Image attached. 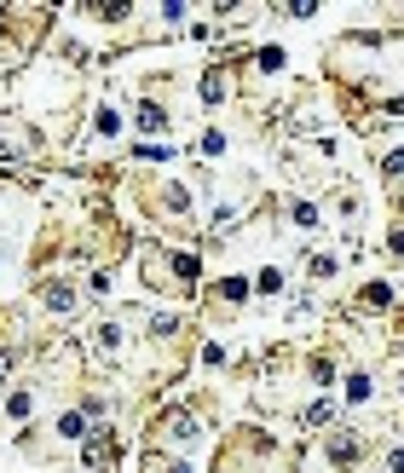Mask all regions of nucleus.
Here are the masks:
<instances>
[{
  "label": "nucleus",
  "instance_id": "nucleus-8",
  "mask_svg": "<svg viewBox=\"0 0 404 473\" xmlns=\"http://www.w3.org/2000/svg\"><path fill=\"white\" fill-rule=\"evenodd\" d=\"M387 300H393V289H387V283H369L364 289V306H387Z\"/></svg>",
  "mask_w": 404,
  "mask_h": 473
},
{
  "label": "nucleus",
  "instance_id": "nucleus-5",
  "mask_svg": "<svg viewBox=\"0 0 404 473\" xmlns=\"http://www.w3.org/2000/svg\"><path fill=\"white\" fill-rule=\"evenodd\" d=\"M347 398H352V404H364V398H369V375H364V369H358V375H347Z\"/></svg>",
  "mask_w": 404,
  "mask_h": 473
},
{
  "label": "nucleus",
  "instance_id": "nucleus-7",
  "mask_svg": "<svg viewBox=\"0 0 404 473\" xmlns=\"http://www.w3.org/2000/svg\"><path fill=\"white\" fill-rule=\"evenodd\" d=\"M220 295H225V300H231V306H237L242 295H249V283H242V277H225V283H220Z\"/></svg>",
  "mask_w": 404,
  "mask_h": 473
},
{
  "label": "nucleus",
  "instance_id": "nucleus-9",
  "mask_svg": "<svg viewBox=\"0 0 404 473\" xmlns=\"http://www.w3.org/2000/svg\"><path fill=\"white\" fill-rule=\"evenodd\" d=\"M220 93H225V81H220L214 70H208V75H202V99H208V104H214V99H220Z\"/></svg>",
  "mask_w": 404,
  "mask_h": 473
},
{
  "label": "nucleus",
  "instance_id": "nucleus-2",
  "mask_svg": "<svg viewBox=\"0 0 404 473\" xmlns=\"http://www.w3.org/2000/svg\"><path fill=\"white\" fill-rule=\"evenodd\" d=\"M46 306H52V312H70V306H75V289L70 283H52V289H46Z\"/></svg>",
  "mask_w": 404,
  "mask_h": 473
},
{
  "label": "nucleus",
  "instance_id": "nucleus-3",
  "mask_svg": "<svg viewBox=\"0 0 404 473\" xmlns=\"http://www.w3.org/2000/svg\"><path fill=\"white\" fill-rule=\"evenodd\" d=\"M110 456H116V438H93V445H87V462L93 467H110Z\"/></svg>",
  "mask_w": 404,
  "mask_h": 473
},
{
  "label": "nucleus",
  "instance_id": "nucleus-14",
  "mask_svg": "<svg viewBox=\"0 0 404 473\" xmlns=\"http://www.w3.org/2000/svg\"><path fill=\"white\" fill-rule=\"evenodd\" d=\"M393 473H404V450H393Z\"/></svg>",
  "mask_w": 404,
  "mask_h": 473
},
{
  "label": "nucleus",
  "instance_id": "nucleus-1",
  "mask_svg": "<svg viewBox=\"0 0 404 473\" xmlns=\"http://www.w3.org/2000/svg\"><path fill=\"white\" fill-rule=\"evenodd\" d=\"M162 433H173L180 445H185V438H197V427H191V416H185V410H168V416H162Z\"/></svg>",
  "mask_w": 404,
  "mask_h": 473
},
{
  "label": "nucleus",
  "instance_id": "nucleus-11",
  "mask_svg": "<svg viewBox=\"0 0 404 473\" xmlns=\"http://www.w3.org/2000/svg\"><path fill=\"white\" fill-rule=\"evenodd\" d=\"M329 456H335V462H341V467H347V462H352V456H358V445H347V438H335V445H329Z\"/></svg>",
  "mask_w": 404,
  "mask_h": 473
},
{
  "label": "nucleus",
  "instance_id": "nucleus-10",
  "mask_svg": "<svg viewBox=\"0 0 404 473\" xmlns=\"http://www.w3.org/2000/svg\"><path fill=\"white\" fill-rule=\"evenodd\" d=\"M99 347H104V352L122 347V329H116V323H104V329H99Z\"/></svg>",
  "mask_w": 404,
  "mask_h": 473
},
{
  "label": "nucleus",
  "instance_id": "nucleus-12",
  "mask_svg": "<svg viewBox=\"0 0 404 473\" xmlns=\"http://www.w3.org/2000/svg\"><path fill=\"white\" fill-rule=\"evenodd\" d=\"M173 271H180L185 283H191V277H197V254H180V260H173Z\"/></svg>",
  "mask_w": 404,
  "mask_h": 473
},
{
  "label": "nucleus",
  "instance_id": "nucleus-13",
  "mask_svg": "<svg viewBox=\"0 0 404 473\" xmlns=\"http://www.w3.org/2000/svg\"><path fill=\"white\" fill-rule=\"evenodd\" d=\"M387 173H404V151H387Z\"/></svg>",
  "mask_w": 404,
  "mask_h": 473
},
{
  "label": "nucleus",
  "instance_id": "nucleus-15",
  "mask_svg": "<svg viewBox=\"0 0 404 473\" xmlns=\"http://www.w3.org/2000/svg\"><path fill=\"white\" fill-rule=\"evenodd\" d=\"M393 254H404V231H393Z\"/></svg>",
  "mask_w": 404,
  "mask_h": 473
},
{
  "label": "nucleus",
  "instance_id": "nucleus-4",
  "mask_svg": "<svg viewBox=\"0 0 404 473\" xmlns=\"http://www.w3.org/2000/svg\"><path fill=\"white\" fill-rule=\"evenodd\" d=\"M139 127H144V133H156V127H168V116H162L156 104H139Z\"/></svg>",
  "mask_w": 404,
  "mask_h": 473
},
{
  "label": "nucleus",
  "instance_id": "nucleus-6",
  "mask_svg": "<svg viewBox=\"0 0 404 473\" xmlns=\"http://www.w3.org/2000/svg\"><path fill=\"white\" fill-rule=\"evenodd\" d=\"M58 433H64V438H87V416H64Z\"/></svg>",
  "mask_w": 404,
  "mask_h": 473
}]
</instances>
